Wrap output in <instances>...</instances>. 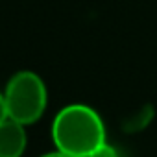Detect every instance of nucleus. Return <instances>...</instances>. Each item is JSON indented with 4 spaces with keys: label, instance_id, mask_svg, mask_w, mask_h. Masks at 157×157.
I'll list each match as a JSON object with an SVG mask.
<instances>
[{
    "label": "nucleus",
    "instance_id": "1",
    "mask_svg": "<svg viewBox=\"0 0 157 157\" xmlns=\"http://www.w3.org/2000/svg\"><path fill=\"white\" fill-rule=\"evenodd\" d=\"M52 140L56 150L70 157H89L105 142L102 117L85 104L63 107L52 122Z\"/></svg>",
    "mask_w": 157,
    "mask_h": 157
},
{
    "label": "nucleus",
    "instance_id": "2",
    "mask_svg": "<svg viewBox=\"0 0 157 157\" xmlns=\"http://www.w3.org/2000/svg\"><path fill=\"white\" fill-rule=\"evenodd\" d=\"M8 117L28 126L39 120L46 109L48 93L41 76L32 70H21L11 76L4 89Z\"/></svg>",
    "mask_w": 157,
    "mask_h": 157
},
{
    "label": "nucleus",
    "instance_id": "3",
    "mask_svg": "<svg viewBox=\"0 0 157 157\" xmlns=\"http://www.w3.org/2000/svg\"><path fill=\"white\" fill-rule=\"evenodd\" d=\"M26 144V126L8 117L0 124V157H21Z\"/></svg>",
    "mask_w": 157,
    "mask_h": 157
},
{
    "label": "nucleus",
    "instance_id": "4",
    "mask_svg": "<svg viewBox=\"0 0 157 157\" xmlns=\"http://www.w3.org/2000/svg\"><path fill=\"white\" fill-rule=\"evenodd\" d=\"M89 157H120V153H118V150H117L115 146L104 142V144H102L98 150H94Z\"/></svg>",
    "mask_w": 157,
    "mask_h": 157
},
{
    "label": "nucleus",
    "instance_id": "5",
    "mask_svg": "<svg viewBox=\"0 0 157 157\" xmlns=\"http://www.w3.org/2000/svg\"><path fill=\"white\" fill-rule=\"evenodd\" d=\"M8 118V109H6V100H4V93H0V124Z\"/></svg>",
    "mask_w": 157,
    "mask_h": 157
},
{
    "label": "nucleus",
    "instance_id": "6",
    "mask_svg": "<svg viewBox=\"0 0 157 157\" xmlns=\"http://www.w3.org/2000/svg\"><path fill=\"white\" fill-rule=\"evenodd\" d=\"M41 157H70V155H67V153L56 150V151H48V153H44V155H41Z\"/></svg>",
    "mask_w": 157,
    "mask_h": 157
}]
</instances>
